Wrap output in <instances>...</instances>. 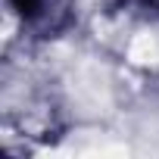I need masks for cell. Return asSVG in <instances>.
I'll list each match as a JSON object with an SVG mask.
<instances>
[{"instance_id":"obj_1","label":"cell","mask_w":159,"mask_h":159,"mask_svg":"<svg viewBox=\"0 0 159 159\" xmlns=\"http://www.w3.org/2000/svg\"><path fill=\"white\" fill-rule=\"evenodd\" d=\"M10 3H13L22 16H34V13L44 7V0H10Z\"/></svg>"}]
</instances>
